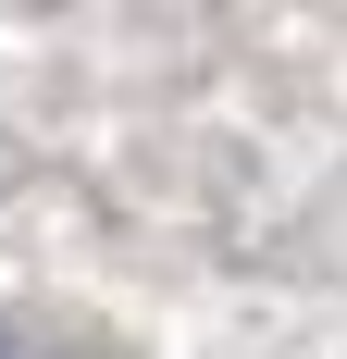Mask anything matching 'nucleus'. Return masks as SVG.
<instances>
[{
	"instance_id": "obj_1",
	"label": "nucleus",
	"mask_w": 347,
	"mask_h": 359,
	"mask_svg": "<svg viewBox=\"0 0 347 359\" xmlns=\"http://www.w3.org/2000/svg\"><path fill=\"white\" fill-rule=\"evenodd\" d=\"M0 359H13V347H0Z\"/></svg>"
}]
</instances>
